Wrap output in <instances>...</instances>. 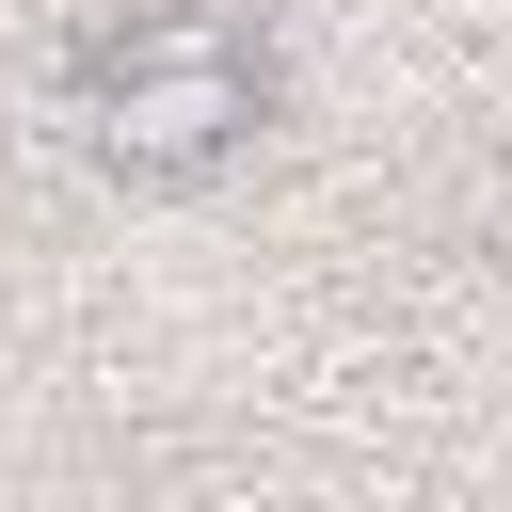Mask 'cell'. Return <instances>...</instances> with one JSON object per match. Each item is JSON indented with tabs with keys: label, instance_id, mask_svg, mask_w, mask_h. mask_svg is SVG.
Listing matches in <instances>:
<instances>
[{
	"label": "cell",
	"instance_id": "6da1fadb",
	"mask_svg": "<svg viewBox=\"0 0 512 512\" xmlns=\"http://www.w3.org/2000/svg\"><path fill=\"white\" fill-rule=\"evenodd\" d=\"M272 112V48L224 16V0H128L96 48H80V144L144 192L176 176H224Z\"/></svg>",
	"mask_w": 512,
	"mask_h": 512
}]
</instances>
